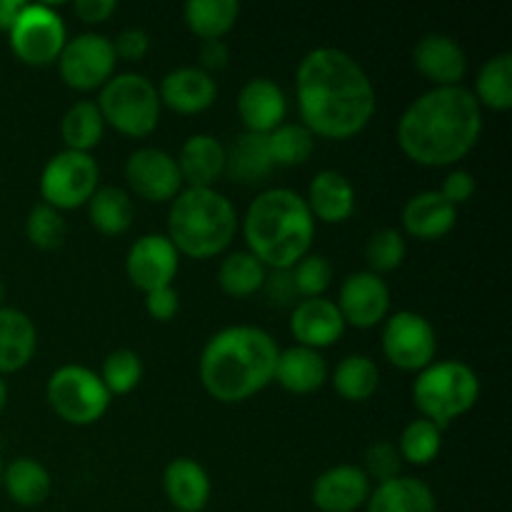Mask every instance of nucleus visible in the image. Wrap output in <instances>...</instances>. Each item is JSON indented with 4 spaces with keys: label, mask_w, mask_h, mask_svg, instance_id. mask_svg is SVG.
I'll list each match as a JSON object with an SVG mask.
<instances>
[{
    "label": "nucleus",
    "mask_w": 512,
    "mask_h": 512,
    "mask_svg": "<svg viewBox=\"0 0 512 512\" xmlns=\"http://www.w3.org/2000/svg\"><path fill=\"white\" fill-rule=\"evenodd\" d=\"M435 330L428 318L413 310H398L385 318L383 355L390 365L405 373H420L435 363Z\"/></svg>",
    "instance_id": "nucleus-11"
},
{
    "label": "nucleus",
    "mask_w": 512,
    "mask_h": 512,
    "mask_svg": "<svg viewBox=\"0 0 512 512\" xmlns=\"http://www.w3.org/2000/svg\"><path fill=\"white\" fill-rule=\"evenodd\" d=\"M125 180L138 198L150 203L173 200L183 190L178 160L160 148H138L125 163Z\"/></svg>",
    "instance_id": "nucleus-14"
},
{
    "label": "nucleus",
    "mask_w": 512,
    "mask_h": 512,
    "mask_svg": "<svg viewBox=\"0 0 512 512\" xmlns=\"http://www.w3.org/2000/svg\"><path fill=\"white\" fill-rule=\"evenodd\" d=\"M400 468H403V458L398 453V445L380 440L365 450V468L363 473L368 475L370 483H388V480L398 478Z\"/></svg>",
    "instance_id": "nucleus-42"
},
{
    "label": "nucleus",
    "mask_w": 512,
    "mask_h": 512,
    "mask_svg": "<svg viewBox=\"0 0 512 512\" xmlns=\"http://www.w3.org/2000/svg\"><path fill=\"white\" fill-rule=\"evenodd\" d=\"M133 215V200L123 188H115V185L98 188L88 200L90 225L103 235H123L133 225Z\"/></svg>",
    "instance_id": "nucleus-32"
},
{
    "label": "nucleus",
    "mask_w": 512,
    "mask_h": 512,
    "mask_svg": "<svg viewBox=\"0 0 512 512\" xmlns=\"http://www.w3.org/2000/svg\"><path fill=\"white\" fill-rule=\"evenodd\" d=\"M473 95L480 108L485 105L498 113L512 108V53H498L485 60L475 78Z\"/></svg>",
    "instance_id": "nucleus-33"
},
{
    "label": "nucleus",
    "mask_w": 512,
    "mask_h": 512,
    "mask_svg": "<svg viewBox=\"0 0 512 512\" xmlns=\"http://www.w3.org/2000/svg\"><path fill=\"white\" fill-rule=\"evenodd\" d=\"M263 293L270 305H278V308L293 305V300H298L293 273H290V270H268L263 283Z\"/></svg>",
    "instance_id": "nucleus-44"
},
{
    "label": "nucleus",
    "mask_w": 512,
    "mask_h": 512,
    "mask_svg": "<svg viewBox=\"0 0 512 512\" xmlns=\"http://www.w3.org/2000/svg\"><path fill=\"white\" fill-rule=\"evenodd\" d=\"M73 10L83 23L98 25L105 23V20L118 10V3H115V0H78V3L73 5Z\"/></svg>",
    "instance_id": "nucleus-48"
},
{
    "label": "nucleus",
    "mask_w": 512,
    "mask_h": 512,
    "mask_svg": "<svg viewBox=\"0 0 512 512\" xmlns=\"http://www.w3.org/2000/svg\"><path fill=\"white\" fill-rule=\"evenodd\" d=\"M293 273L295 290H298V298H325V290L333 283V265L323 255H305L298 265L290 268Z\"/></svg>",
    "instance_id": "nucleus-41"
},
{
    "label": "nucleus",
    "mask_w": 512,
    "mask_h": 512,
    "mask_svg": "<svg viewBox=\"0 0 512 512\" xmlns=\"http://www.w3.org/2000/svg\"><path fill=\"white\" fill-rule=\"evenodd\" d=\"M25 0H0V33H10L25 10Z\"/></svg>",
    "instance_id": "nucleus-49"
},
{
    "label": "nucleus",
    "mask_w": 512,
    "mask_h": 512,
    "mask_svg": "<svg viewBox=\"0 0 512 512\" xmlns=\"http://www.w3.org/2000/svg\"><path fill=\"white\" fill-rule=\"evenodd\" d=\"M483 108L463 85L430 88L400 115L395 138L405 158L423 168H450L478 145Z\"/></svg>",
    "instance_id": "nucleus-2"
},
{
    "label": "nucleus",
    "mask_w": 512,
    "mask_h": 512,
    "mask_svg": "<svg viewBox=\"0 0 512 512\" xmlns=\"http://www.w3.org/2000/svg\"><path fill=\"white\" fill-rule=\"evenodd\" d=\"M0 485H3V465H0Z\"/></svg>",
    "instance_id": "nucleus-52"
},
{
    "label": "nucleus",
    "mask_w": 512,
    "mask_h": 512,
    "mask_svg": "<svg viewBox=\"0 0 512 512\" xmlns=\"http://www.w3.org/2000/svg\"><path fill=\"white\" fill-rule=\"evenodd\" d=\"M265 275H268V268L255 255H250L248 250H238V253L225 255L220 263L218 283L230 298H250L263 290Z\"/></svg>",
    "instance_id": "nucleus-35"
},
{
    "label": "nucleus",
    "mask_w": 512,
    "mask_h": 512,
    "mask_svg": "<svg viewBox=\"0 0 512 512\" xmlns=\"http://www.w3.org/2000/svg\"><path fill=\"white\" fill-rule=\"evenodd\" d=\"M180 268V253L175 245L170 243L168 235H143L135 240L125 258V273L128 280L140 290V293H150V290L168 288L173 285L175 275Z\"/></svg>",
    "instance_id": "nucleus-13"
},
{
    "label": "nucleus",
    "mask_w": 512,
    "mask_h": 512,
    "mask_svg": "<svg viewBox=\"0 0 512 512\" xmlns=\"http://www.w3.org/2000/svg\"><path fill=\"white\" fill-rule=\"evenodd\" d=\"M248 253L268 270H290L310 255L315 218L303 195L288 188H270L250 203L243 218Z\"/></svg>",
    "instance_id": "nucleus-4"
},
{
    "label": "nucleus",
    "mask_w": 512,
    "mask_h": 512,
    "mask_svg": "<svg viewBox=\"0 0 512 512\" xmlns=\"http://www.w3.org/2000/svg\"><path fill=\"white\" fill-rule=\"evenodd\" d=\"M95 105L105 125L128 138H145L153 133L160 123V110H163L158 85H153V80L145 78L143 73L113 75L100 88Z\"/></svg>",
    "instance_id": "nucleus-7"
},
{
    "label": "nucleus",
    "mask_w": 512,
    "mask_h": 512,
    "mask_svg": "<svg viewBox=\"0 0 512 512\" xmlns=\"http://www.w3.org/2000/svg\"><path fill=\"white\" fill-rule=\"evenodd\" d=\"M3 298H5V288H3V280H0V308H3Z\"/></svg>",
    "instance_id": "nucleus-51"
},
{
    "label": "nucleus",
    "mask_w": 512,
    "mask_h": 512,
    "mask_svg": "<svg viewBox=\"0 0 512 512\" xmlns=\"http://www.w3.org/2000/svg\"><path fill=\"white\" fill-rule=\"evenodd\" d=\"M268 138L255 133H240L230 148H225V175L240 185H255L273 173Z\"/></svg>",
    "instance_id": "nucleus-28"
},
{
    "label": "nucleus",
    "mask_w": 512,
    "mask_h": 512,
    "mask_svg": "<svg viewBox=\"0 0 512 512\" xmlns=\"http://www.w3.org/2000/svg\"><path fill=\"white\" fill-rule=\"evenodd\" d=\"M368 512H438L435 493L423 480L398 475L370 490Z\"/></svg>",
    "instance_id": "nucleus-27"
},
{
    "label": "nucleus",
    "mask_w": 512,
    "mask_h": 512,
    "mask_svg": "<svg viewBox=\"0 0 512 512\" xmlns=\"http://www.w3.org/2000/svg\"><path fill=\"white\" fill-rule=\"evenodd\" d=\"M65 233V220L60 215V210L50 208V205L38 203L30 208L28 220H25V235H28L30 243L40 250H55L63 245Z\"/></svg>",
    "instance_id": "nucleus-40"
},
{
    "label": "nucleus",
    "mask_w": 512,
    "mask_h": 512,
    "mask_svg": "<svg viewBox=\"0 0 512 512\" xmlns=\"http://www.w3.org/2000/svg\"><path fill=\"white\" fill-rule=\"evenodd\" d=\"M238 115L245 125V133L270 135L285 123L288 98L275 80L253 78L240 88Z\"/></svg>",
    "instance_id": "nucleus-18"
},
{
    "label": "nucleus",
    "mask_w": 512,
    "mask_h": 512,
    "mask_svg": "<svg viewBox=\"0 0 512 512\" xmlns=\"http://www.w3.org/2000/svg\"><path fill=\"white\" fill-rule=\"evenodd\" d=\"M450 205H463L473 198L475 193V178L468 173V170H450L443 180V188L438 190Z\"/></svg>",
    "instance_id": "nucleus-46"
},
{
    "label": "nucleus",
    "mask_w": 512,
    "mask_h": 512,
    "mask_svg": "<svg viewBox=\"0 0 512 512\" xmlns=\"http://www.w3.org/2000/svg\"><path fill=\"white\" fill-rule=\"evenodd\" d=\"M380 385V370L368 355H348L333 370L335 393L350 403H365Z\"/></svg>",
    "instance_id": "nucleus-34"
},
{
    "label": "nucleus",
    "mask_w": 512,
    "mask_h": 512,
    "mask_svg": "<svg viewBox=\"0 0 512 512\" xmlns=\"http://www.w3.org/2000/svg\"><path fill=\"white\" fill-rule=\"evenodd\" d=\"M115 50L105 35L83 33L68 40L58 58V73L68 88L88 93L100 90L115 73Z\"/></svg>",
    "instance_id": "nucleus-12"
},
{
    "label": "nucleus",
    "mask_w": 512,
    "mask_h": 512,
    "mask_svg": "<svg viewBox=\"0 0 512 512\" xmlns=\"http://www.w3.org/2000/svg\"><path fill=\"white\" fill-rule=\"evenodd\" d=\"M413 63L418 73L433 83V88L460 85L468 73L465 50L460 48L458 40L443 33L423 35L413 48Z\"/></svg>",
    "instance_id": "nucleus-16"
},
{
    "label": "nucleus",
    "mask_w": 512,
    "mask_h": 512,
    "mask_svg": "<svg viewBox=\"0 0 512 512\" xmlns=\"http://www.w3.org/2000/svg\"><path fill=\"white\" fill-rule=\"evenodd\" d=\"M305 203L320 223H345L355 213V188L338 170H320L310 183Z\"/></svg>",
    "instance_id": "nucleus-23"
},
{
    "label": "nucleus",
    "mask_w": 512,
    "mask_h": 512,
    "mask_svg": "<svg viewBox=\"0 0 512 512\" xmlns=\"http://www.w3.org/2000/svg\"><path fill=\"white\" fill-rule=\"evenodd\" d=\"M278 355V343L263 328L230 325L205 343L198 363L200 383L218 403H245L273 383Z\"/></svg>",
    "instance_id": "nucleus-3"
},
{
    "label": "nucleus",
    "mask_w": 512,
    "mask_h": 512,
    "mask_svg": "<svg viewBox=\"0 0 512 512\" xmlns=\"http://www.w3.org/2000/svg\"><path fill=\"white\" fill-rule=\"evenodd\" d=\"M405 255H408V243L405 235L395 228H380L370 235L368 245H365V260H368L370 273L380 275L393 273L403 265Z\"/></svg>",
    "instance_id": "nucleus-38"
},
{
    "label": "nucleus",
    "mask_w": 512,
    "mask_h": 512,
    "mask_svg": "<svg viewBox=\"0 0 512 512\" xmlns=\"http://www.w3.org/2000/svg\"><path fill=\"white\" fill-rule=\"evenodd\" d=\"M265 138H268L273 163L283 165V168L303 165L315 150L313 133H310L303 123H283L280 128H275L273 133L265 135Z\"/></svg>",
    "instance_id": "nucleus-37"
},
{
    "label": "nucleus",
    "mask_w": 512,
    "mask_h": 512,
    "mask_svg": "<svg viewBox=\"0 0 512 512\" xmlns=\"http://www.w3.org/2000/svg\"><path fill=\"white\" fill-rule=\"evenodd\" d=\"M5 403H8V385H5V380L0 378V413L5 410Z\"/></svg>",
    "instance_id": "nucleus-50"
},
{
    "label": "nucleus",
    "mask_w": 512,
    "mask_h": 512,
    "mask_svg": "<svg viewBox=\"0 0 512 512\" xmlns=\"http://www.w3.org/2000/svg\"><path fill=\"white\" fill-rule=\"evenodd\" d=\"M300 120L313 138L348 140L363 133L378 108L373 80L340 48H315L295 73Z\"/></svg>",
    "instance_id": "nucleus-1"
},
{
    "label": "nucleus",
    "mask_w": 512,
    "mask_h": 512,
    "mask_svg": "<svg viewBox=\"0 0 512 512\" xmlns=\"http://www.w3.org/2000/svg\"><path fill=\"white\" fill-rule=\"evenodd\" d=\"M273 380L288 393L310 395L323 388L328 380V363L320 350L293 345L288 350H280Z\"/></svg>",
    "instance_id": "nucleus-25"
},
{
    "label": "nucleus",
    "mask_w": 512,
    "mask_h": 512,
    "mask_svg": "<svg viewBox=\"0 0 512 512\" xmlns=\"http://www.w3.org/2000/svg\"><path fill=\"white\" fill-rule=\"evenodd\" d=\"M238 233L233 203L215 188H183L168 213V240L180 255L208 260L225 253Z\"/></svg>",
    "instance_id": "nucleus-5"
},
{
    "label": "nucleus",
    "mask_w": 512,
    "mask_h": 512,
    "mask_svg": "<svg viewBox=\"0 0 512 512\" xmlns=\"http://www.w3.org/2000/svg\"><path fill=\"white\" fill-rule=\"evenodd\" d=\"M115 50V58L118 60H130V63H138L145 55L150 53V35L143 28H125L115 35V40H110Z\"/></svg>",
    "instance_id": "nucleus-43"
},
{
    "label": "nucleus",
    "mask_w": 512,
    "mask_h": 512,
    "mask_svg": "<svg viewBox=\"0 0 512 512\" xmlns=\"http://www.w3.org/2000/svg\"><path fill=\"white\" fill-rule=\"evenodd\" d=\"M198 60L200 70L205 73H218V70H225L230 63V48L225 40H203L198 50Z\"/></svg>",
    "instance_id": "nucleus-47"
},
{
    "label": "nucleus",
    "mask_w": 512,
    "mask_h": 512,
    "mask_svg": "<svg viewBox=\"0 0 512 512\" xmlns=\"http://www.w3.org/2000/svg\"><path fill=\"white\" fill-rule=\"evenodd\" d=\"M145 310H148L150 318L158 320V323L173 320L180 310L178 290H175L173 285H168V288H158L145 293Z\"/></svg>",
    "instance_id": "nucleus-45"
},
{
    "label": "nucleus",
    "mask_w": 512,
    "mask_h": 512,
    "mask_svg": "<svg viewBox=\"0 0 512 512\" xmlns=\"http://www.w3.org/2000/svg\"><path fill=\"white\" fill-rule=\"evenodd\" d=\"M163 490L175 512H200L210 500V478L193 458H175L163 473Z\"/></svg>",
    "instance_id": "nucleus-24"
},
{
    "label": "nucleus",
    "mask_w": 512,
    "mask_h": 512,
    "mask_svg": "<svg viewBox=\"0 0 512 512\" xmlns=\"http://www.w3.org/2000/svg\"><path fill=\"white\" fill-rule=\"evenodd\" d=\"M175 160L188 188H213L225 175V145L215 135H190Z\"/></svg>",
    "instance_id": "nucleus-21"
},
{
    "label": "nucleus",
    "mask_w": 512,
    "mask_h": 512,
    "mask_svg": "<svg viewBox=\"0 0 512 512\" xmlns=\"http://www.w3.org/2000/svg\"><path fill=\"white\" fill-rule=\"evenodd\" d=\"M345 320L338 305L328 298H305L298 300L290 315V333L298 345L310 350L330 348L338 343L345 333Z\"/></svg>",
    "instance_id": "nucleus-17"
},
{
    "label": "nucleus",
    "mask_w": 512,
    "mask_h": 512,
    "mask_svg": "<svg viewBox=\"0 0 512 512\" xmlns=\"http://www.w3.org/2000/svg\"><path fill=\"white\" fill-rule=\"evenodd\" d=\"M0 488L8 493L20 508H35L45 503L53 490V478L48 468L33 458H15L8 468H3V485Z\"/></svg>",
    "instance_id": "nucleus-29"
},
{
    "label": "nucleus",
    "mask_w": 512,
    "mask_h": 512,
    "mask_svg": "<svg viewBox=\"0 0 512 512\" xmlns=\"http://www.w3.org/2000/svg\"><path fill=\"white\" fill-rule=\"evenodd\" d=\"M100 380L108 388L110 395H128L143 380V360L135 350L120 348L105 358L103 370H100Z\"/></svg>",
    "instance_id": "nucleus-39"
},
{
    "label": "nucleus",
    "mask_w": 512,
    "mask_h": 512,
    "mask_svg": "<svg viewBox=\"0 0 512 512\" xmlns=\"http://www.w3.org/2000/svg\"><path fill=\"white\" fill-rule=\"evenodd\" d=\"M105 120L93 100H78L65 110L60 120V135H63L65 150L75 153H90L103 140Z\"/></svg>",
    "instance_id": "nucleus-31"
},
{
    "label": "nucleus",
    "mask_w": 512,
    "mask_h": 512,
    "mask_svg": "<svg viewBox=\"0 0 512 512\" xmlns=\"http://www.w3.org/2000/svg\"><path fill=\"white\" fill-rule=\"evenodd\" d=\"M8 40L15 58L33 68H43V65L58 63L68 43V33H65V23L58 10L43 3H28L18 23L8 33Z\"/></svg>",
    "instance_id": "nucleus-10"
},
{
    "label": "nucleus",
    "mask_w": 512,
    "mask_h": 512,
    "mask_svg": "<svg viewBox=\"0 0 512 512\" xmlns=\"http://www.w3.org/2000/svg\"><path fill=\"white\" fill-rule=\"evenodd\" d=\"M335 305H338L345 325L360 330L375 328L390 315V288L380 275L360 270L343 280Z\"/></svg>",
    "instance_id": "nucleus-15"
},
{
    "label": "nucleus",
    "mask_w": 512,
    "mask_h": 512,
    "mask_svg": "<svg viewBox=\"0 0 512 512\" xmlns=\"http://www.w3.org/2000/svg\"><path fill=\"white\" fill-rule=\"evenodd\" d=\"M480 398V378L463 360H438L420 370L413 383V403L420 418L440 430L463 418Z\"/></svg>",
    "instance_id": "nucleus-6"
},
{
    "label": "nucleus",
    "mask_w": 512,
    "mask_h": 512,
    "mask_svg": "<svg viewBox=\"0 0 512 512\" xmlns=\"http://www.w3.org/2000/svg\"><path fill=\"white\" fill-rule=\"evenodd\" d=\"M100 183V168L90 153L63 150L45 163L40 173V198L55 210H75L88 205Z\"/></svg>",
    "instance_id": "nucleus-9"
},
{
    "label": "nucleus",
    "mask_w": 512,
    "mask_h": 512,
    "mask_svg": "<svg viewBox=\"0 0 512 512\" xmlns=\"http://www.w3.org/2000/svg\"><path fill=\"white\" fill-rule=\"evenodd\" d=\"M458 223V208L450 205L438 190L413 195L403 208V228L415 240H440Z\"/></svg>",
    "instance_id": "nucleus-22"
},
{
    "label": "nucleus",
    "mask_w": 512,
    "mask_h": 512,
    "mask_svg": "<svg viewBox=\"0 0 512 512\" xmlns=\"http://www.w3.org/2000/svg\"><path fill=\"white\" fill-rule=\"evenodd\" d=\"M373 483L358 465H335L313 483V505L320 512H355L365 508Z\"/></svg>",
    "instance_id": "nucleus-20"
},
{
    "label": "nucleus",
    "mask_w": 512,
    "mask_h": 512,
    "mask_svg": "<svg viewBox=\"0 0 512 512\" xmlns=\"http://www.w3.org/2000/svg\"><path fill=\"white\" fill-rule=\"evenodd\" d=\"M185 25L200 40H223L240 18L238 0H188L183 5Z\"/></svg>",
    "instance_id": "nucleus-30"
},
{
    "label": "nucleus",
    "mask_w": 512,
    "mask_h": 512,
    "mask_svg": "<svg viewBox=\"0 0 512 512\" xmlns=\"http://www.w3.org/2000/svg\"><path fill=\"white\" fill-rule=\"evenodd\" d=\"M48 403L60 420L70 425H93L108 413L110 398L108 388L100 375L85 365H63L48 380Z\"/></svg>",
    "instance_id": "nucleus-8"
},
{
    "label": "nucleus",
    "mask_w": 512,
    "mask_h": 512,
    "mask_svg": "<svg viewBox=\"0 0 512 512\" xmlns=\"http://www.w3.org/2000/svg\"><path fill=\"white\" fill-rule=\"evenodd\" d=\"M160 105L180 115H198L218 100V83L198 65L175 68L160 80Z\"/></svg>",
    "instance_id": "nucleus-19"
},
{
    "label": "nucleus",
    "mask_w": 512,
    "mask_h": 512,
    "mask_svg": "<svg viewBox=\"0 0 512 512\" xmlns=\"http://www.w3.org/2000/svg\"><path fill=\"white\" fill-rule=\"evenodd\" d=\"M38 350L35 323L18 308H0V378L18 373Z\"/></svg>",
    "instance_id": "nucleus-26"
},
{
    "label": "nucleus",
    "mask_w": 512,
    "mask_h": 512,
    "mask_svg": "<svg viewBox=\"0 0 512 512\" xmlns=\"http://www.w3.org/2000/svg\"><path fill=\"white\" fill-rule=\"evenodd\" d=\"M443 450V430L430 420L418 418L405 425L398 440V453L403 463L410 465H430Z\"/></svg>",
    "instance_id": "nucleus-36"
}]
</instances>
